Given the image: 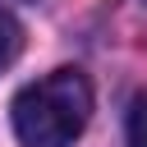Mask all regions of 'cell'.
I'll return each instance as SVG.
<instances>
[{
    "label": "cell",
    "instance_id": "cell-1",
    "mask_svg": "<svg viewBox=\"0 0 147 147\" xmlns=\"http://www.w3.org/2000/svg\"><path fill=\"white\" fill-rule=\"evenodd\" d=\"M92 115V87L78 69H55L14 96V133L23 147H69Z\"/></svg>",
    "mask_w": 147,
    "mask_h": 147
},
{
    "label": "cell",
    "instance_id": "cell-2",
    "mask_svg": "<svg viewBox=\"0 0 147 147\" xmlns=\"http://www.w3.org/2000/svg\"><path fill=\"white\" fill-rule=\"evenodd\" d=\"M18 51H23V28L14 23L9 9H0V69H9L18 60Z\"/></svg>",
    "mask_w": 147,
    "mask_h": 147
},
{
    "label": "cell",
    "instance_id": "cell-3",
    "mask_svg": "<svg viewBox=\"0 0 147 147\" xmlns=\"http://www.w3.org/2000/svg\"><path fill=\"white\" fill-rule=\"evenodd\" d=\"M124 133H129V147H147V92H138V96L129 101Z\"/></svg>",
    "mask_w": 147,
    "mask_h": 147
}]
</instances>
